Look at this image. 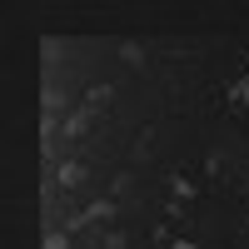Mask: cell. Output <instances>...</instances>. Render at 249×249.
<instances>
[{
    "label": "cell",
    "instance_id": "cell-1",
    "mask_svg": "<svg viewBox=\"0 0 249 249\" xmlns=\"http://www.w3.org/2000/svg\"><path fill=\"white\" fill-rule=\"evenodd\" d=\"M230 100H234V105H249V80H239V85L230 90Z\"/></svg>",
    "mask_w": 249,
    "mask_h": 249
},
{
    "label": "cell",
    "instance_id": "cell-2",
    "mask_svg": "<svg viewBox=\"0 0 249 249\" xmlns=\"http://www.w3.org/2000/svg\"><path fill=\"white\" fill-rule=\"evenodd\" d=\"M170 249H195V244H190V239H175V244H170Z\"/></svg>",
    "mask_w": 249,
    "mask_h": 249
}]
</instances>
